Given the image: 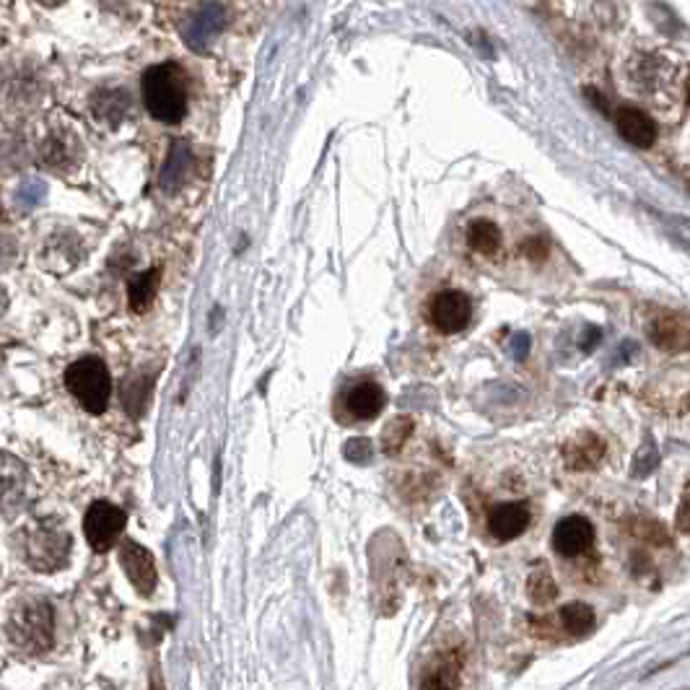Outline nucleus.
<instances>
[{
    "label": "nucleus",
    "instance_id": "nucleus-1",
    "mask_svg": "<svg viewBox=\"0 0 690 690\" xmlns=\"http://www.w3.org/2000/svg\"><path fill=\"white\" fill-rule=\"evenodd\" d=\"M143 107L164 125H179L187 115V76L177 63L148 68L141 78Z\"/></svg>",
    "mask_w": 690,
    "mask_h": 690
},
{
    "label": "nucleus",
    "instance_id": "nucleus-2",
    "mask_svg": "<svg viewBox=\"0 0 690 690\" xmlns=\"http://www.w3.org/2000/svg\"><path fill=\"white\" fill-rule=\"evenodd\" d=\"M6 633L26 657H42L55 644V610L45 600H26L8 615Z\"/></svg>",
    "mask_w": 690,
    "mask_h": 690
},
{
    "label": "nucleus",
    "instance_id": "nucleus-3",
    "mask_svg": "<svg viewBox=\"0 0 690 690\" xmlns=\"http://www.w3.org/2000/svg\"><path fill=\"white\" fill-rule=\"evenodd\" d=\"M65 387L71 390V395L89 416L107 413L109 395H112V374H109L102 358L86 356L81 361H73L65 371Z\"/></svg>",
    "mask_w": 690,
    "mask_h": 690
},
{
    "label": "nucleus",
    "instance_id": "nucleus-4",
    "mask_svg": "<svg viewBox=\"0 0 690 690\" xmlns=\"http://www.w3.org/2000/svg\"><path fill=\"white\" fill-rule=\"evenodd\" d=\"M71 556V537L63 527L50 522H42L26 532L24 537V561L34 571L52 574V571L63 569Z\"/></svg>",
    "mask_w": 690,
    "mask_h": 690
},
{
    "label": "nucleus",
    "instance_id": "nucleus-5",
    "mask_svg": "<svg viewBox=\"0 0 690 690\" xmlns=\"http://www.w3.org/2000/svg\"><path fill=\"white\" fill-rule=\"evenodd\" d=\"M125 524H128V514L122 512L120 506L109 504V501H94L84 517V535L96 553H107L120 540Z\"/></svg>",
    "mask_w": 690,
    "mask_h": 690
},
{
    "label": "nucleus",
    "instance_id": "nucleus-6",
    "mask_svg": "<svg viewBox=\"0 0 690 690\" xmlns=\"http://www.w3.org/2000/svg\"><path fill=\"white\" fill-rule=\"evenodd\" d=\"M473 320V301L462 291H444L429 307V322L444 335L462 333Z\"/></svg>",
    "mask_w": 690,
    "mask_h": 690
},
{
    "label": "nucleus",
    "instance_id": "nucleus-7",
    "mask_svg": "<svg viewBox=\"0 0 690 690\" xmlns=\"http://www.w3.org/2000/svg\"><path fill=\"white\" fill-rule=\"evenodd\" d=\"M120 566L138 595H154L156 584H159V574H156L154 556L143 545H138L135 540H125L120 548Z\"/></svg>",
    "mask_w": 690,
    "mask_h": 690
},
{
    "label": "nucleus",
    "instance_id": "nucleus-8",
    "mask_svg": "<svg viewBox=\"0 0 690 690\" xmlns=\"http://www.w3.org/2000/svg\"><path fill=\"white\" fill-rule=\"evenodd\" d=\"M229 24V11L218 3H205L192 13L185 26V42L192 50H205L213 39L221 34V29Z\"/></svg>",
    "mask_w": 690,
    "mask_h": 690
},
{
    "label": "nucleus",
    "instance_id": "nucleus-9",
    "mask_svg": "<svg viewBox=\"0 0 690 690\" xmlns=\"http://www.w3.org/2000/svg\"><path fill=\"white\" fill-rule=\"evenodd\" d=\"M649 338L667 353L690 351V317L680 312H662L649 322Z\"/></svg>",
    "mask_w": 690,
    "mask_h": 690
},
{
    "label": "nucleus",
    "instance_id": "nucleus-10",
    "mask_svg": "<svg viewBox=\"0 0 690 690\" xmlns=\"http://www.w3.org/2000/svg\"><path fill=\"white\" fill-rule=\"evenodd\" d=\"M592 543H595V527H592L589 519L579 517V514L561 519L556 524V530H553V548L566 558L582 556L592 548Z\"/></svg>",
    "mask_w": 690,
    "mask_h": 690
},
{
    "label": "nucleus",
    "instance_id": "nucleus-11",
    "mask_svg": "<svg viewBox=\"0 0 690 690\" xmlns=\"http://www.w3.org/2000/svg\"><path fill=\"white\" fill-rule=\"evenodd\" d=\"M530 527V509L524 504H499L488 514V532L499 543H509Z\"/></svg>",
    "mask_w": 690,
    "mask_h": 690
},
{
    "label": "nucleus",
    "instance_id": "nucleus-12",
    "mask_svg": "<svg viewBox=\"0 0 690 690\" xmlns=\"http://www.w3.org/2000/svg\"><path fill=\"white\" fill-rule=\"evenodd\" d=\"M387 405V392L377 382L356 384L348 395H345V408L356 421H374Z\"/></svg>",
    "mask_w": 690,
    "mask_h": 690
},
{
    "label": "nucleus",
    "instance_id": "nucleus-13",
    "mask_svg": "<svg viewBox=\"0 0 690 690\" xmlns=\"http://www.w3.org/2000/svg\"><path fill=\"white\" fill-rule=\"evenodd\" d=\"M615 125H618L620 135L628 143H633V146L649 148L657 141V125H654V120L636 107L620 109L618 117H615Z\"/></svg>",
    "mask_w": 690,
    "mask_h": 690
},
{
    "label": "nucleus",
    "instance_id": "nucleus-14",
    "mask_svg": "<svg viewBox=\"0 0 690 690\" xmlns=\"http://www.w3.org/2000/svg\"><path fill=\"white\" fill-rule=\"evenodd\" d=\"M460 665V657H454V654L441 657L439 662H434L426 670L421 680V690H457V685H460Z\"/></svg>",
    "mask_w": 690,
    "mask_h": 690
},
{
    "label": "nucleus",
    "instance_id": "nucleus-15",
    "mask_svg": "<svg viewBox=\"0 0 690 690\" xmlns=\"http://www.w3.org/2000/svg\"><path fill=\"white\" fill-rule=\"evenodd\" d=\"M602 454H605V444L595 434H582L566 447V462L574 470H587L602 460Z\"/></svg>",
    "mask_w": 690,
    "mask_h": 690
},
{
    "label": "nucleus",
    "instance_id": "nucleus-16",
    "mask_svg": "<svg viewBox=\"0 0 690 690\" xmlns=\"http://www.w3.org/2000/svg\"><path fill=\"white\" fill-rule=\"evenodd\" d=\"M159 281H161V268H151L148 273L138 275L128 288V299H130V309L133 312H146L151 307V301L156 299V291H159Z\"/></svg>",
    "mask_w": 690,
    "mask_h": 690
},
{
    "label": "nucleus",
    "instance_id": "nucleus-17",
    "mask_svg": "<svg viewBox=\"0 0 690 690\" xmlns=\"http://www.w3.org/2000/svg\"><path fill=\"white\" fill-rule=\"evenodd\" d=\"M467 244L480 255H493L501 247L499 226L493 221H486V218H478V221L467 226Z\"/></svg>",
    "mask_w": 690,
    "mask_h": 690
},
{
    "label": "nucleus",
    "instance_id": "nucleus-18",
    "mask_svg": "<svg viewBox=\"0 0 690 690\" xmlns=\"http://www.w3.org/2000/svg\"><path fill=\"white\" fill-rule=\"evenodd\" d=\"M187 161H190V148H187L185 141H177L172 148V154H169V161L164 164V169H161V187H164V190L174 192L182 185V179H185L187 172Z\"/></svg>",
    "mask_w": 690,
    "mask_h": 690
},
{
    "label": "nucleus",
    "instance_id": "nucleus-19",
    "mask_svg": "<svg viewBox=\"0 0 690 690\" xmlns=\"http://www.w3.org/2000/svg\"><path fill=\"white\" fill-rule=\"evenodd\" d=\"M561 623L571 636H587L595 628V610L584 602H569L561 607Z\"/></svg>",
    "mask_w": 690,
    "mask_h": 690
},
{
    "label": "nucleus",
    "instance_id": "nucleus-20",
    "mask_svg": "<svg viewBox=\"0 0 690 690\" xmlns=\"http://www.w3.org/2000/svg\"><path fill=\"white\" fill-rule=\"evenodd\" d=\"M527 592H530L532 602H537V605H548L550 600H556L558 587L548 569H537L532 571L530 582H527Z\"/></svg>",
    "mask_w": 690,
    "mask_h": 690
},
{
    "label": "nucleus",
    "instance_id": "nucleus-21",
    "mask_svg": "<svg viewBox=\"0 0 690 690\" xmlns=\"http://www.w3.org/2000/svg\"><path fill=\"white\" fill-rule=\"evenodd\" d=\"M410 431H413V426H410L408 418H397V421L390 423L387 431H384V449H387V452H397V449L408 441Z\"/></svg>",
    "mask_w": 690,
    "mask_h": 690
},
{
    "label": "nucleus",
    "instance_id": "nucleus-22",
    "mask_svg": "<svg viewBox=\"0 0 690 690\" xmlns=\"http://www.w3.org/2000/svg\"><path fill=\"white\" fill-rule=\"evenodd\" d=\"M345 457L351 462H366L371 457V441L369 439H351L345 444Z\"/></svg>",
    "mask_w": 690,
    "mask_h": 690
},
{
    "label": "nucleus",
    "instance_id": "nucleus-23",
    "mask_svg": "<svg viewBox=\"0 0 690 690\" xmlns=\"http://www.w3.org/2000/svg\"><path fill=\"white\" fill-rule=\"evenodd\" d=\"M522 252L530 257V260L537 262V260H543L545 252L548 250H545L543 239H527V242H524V247H522Z\"/></svg>",
    "mask_w": 690,
    "mask_h": 690
},
{
    "label": "nucleus",
    "instance_id": "nucleus-24",
    "mask_svg": "<svg viewBox=\"0 0 690 690\" xmlns=\"http://www.w3.org/2000/svg\"><path fill=\"white\" fill-rule=\"evenodd\" d=\"M678 530L680 532H685V535H690V496H685L683 499V504H680V509H678Z\"/></svg>",
    "mask_w": 690,
    "mask_h": 690
}]
</instances>
